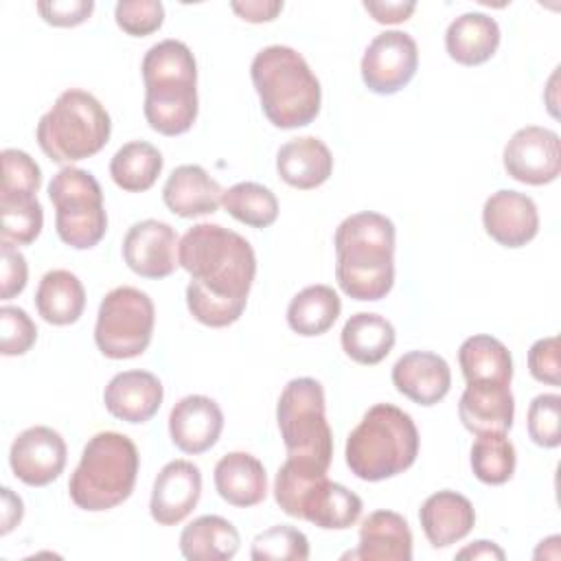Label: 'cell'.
I'll use <instances>...</instances> for the list:
<instances>
[{"instance_id": "cell-30", "label": "cell", "mask_w": 561, "mask_h": 561, "mask_svg": "<svg viewBox=\"0 0 561 561\" xmlns=\"http://www.w3.org/2000/svg\"><path fill=\"white\" fill-rule=\"evenodd\" d=\"M340 340L344 353L353 362L375 366L390 355L397 333L392 322L386 320L383 316L359 311L344 322Z\"/></svg>"}, {"instance_id": "cell-26", "label": "cell", "mask_w": 561, "mask_h": 561, "mask_svg": "<svg viewBox=\"0 0 561 561\" xmlns=\"http://www.w3.org/2000/svg\"><path fill=\"white\" fill-rule=\"evenodd\" d=\"M215 489L232 506H256L267 495L265 467L248 451H230L215 465Z\"/></svg>"}, {"instance_id": "cell-3", "label": "cell", "mask_w": 561, "mask_h": 561, "mask_svg": "<svg viewBox=\"0 0 561 561\" xmlns=\"http://www.w3.org/2000/svg\"><path fill=\"white\" fill-rule=\"evenodd\" d=\"M145 118L162 136L186 134L197 118V64L180 39H162L142 57Z\"/></svg>"}, {"instance_id": "cell-16", "label": "cell", "mask_w": 561, "mask_h": 561, "mask_svg": "<svg viewBox=\"0 0 561 561\" xmlns=\"http://www.w3.org/2000/svg\"><path fill=\"white\" fill-rule=\"evenodd\" d=\"M482 224L486 234L500 245L522 248L537 237L539 213L526 193L500 188L486 197Z\"/></svg>"}, {"instance_id": "cell-6", "label": "cell", "mask_w": 561, "mask_h": 561, "mask_svg": "<svg viewBox=\"0 0 561 561\" xmlns=\"http://www.w3.org/2000/svg\"><path fill=\"white\" fill-rule=\"evenodd\" d=\"M140 456L134 440L118 432L94 434L70 476V500L90 513L123 504L136 484Z\"/></svg>"}, {"instance_id": "cell-44", "label": "cell", "mask_w": 561, "mask_h": 561, "mask_svg": "<svg viewBox=\"0 0 561 561\" xmlns=\"http://www.w3.org/2000/svg\"><path fill=\"white\" fill-rule=\"evenodd\" d=\"M94 11L92 0H48V2H37V13L46 24L53 26H79L83 24Z\"/></svg>"}, {"instance_id": "cell-33", "label": "cell", "mask_w": 561, "mask_h": 561, "mask_svg": "<svg viewBox=\"0 0 561 561\" xmlns=\"http://www.w3.org/2000/svg\"><path fill=\"white\" fill-rule=\"evenodd\" d=\"M162 164V153L151 142L131 140L112 156L110 175L118 188L127 193H142L156 184Z\"/></svg>"}, {"instance_id": "cell-21", "label": "cell", "mask_w": 561, "mask_h": 561, "mask_svg": "<svg viewBox=\"0 0 561 561\" xmlns=\"http://www.w3.org/2000/svg\"><path fill=\"white\" fill-rule=\"evenodd\" d=\"M462 425L480 436L491 432L506 434L515 416V399L506 383H467L458 401Z\"/></svg>"}, {"instance_id": "cell-43", "label": "cell", "mask_w": 561, "mask_h": 561, "mask_svg": "<svg viewBox=\"0 0 561 561\" xmlns=\"http://www.w3.org/2000/svg\"><path fill=\"white\" fill-rule=\"evenodd\" d=\"M28 278V265L24 254L9 241L0 243V298L11 300L22 294Z\"/></svg>"}, {"instance_id": "cell-9", "label": "cell", "mask_w": 561, "mask_h": 561, "mask_svg": "<svg viewBox=\"0 0 561 561\" xmlns=\"http://www.w3.org/2000/svg\"><path fill=\"white\" fill-rule=\"evenodd\" d=\"M276 421L289 460L329 471L333 434L324 414V388L318 379H291L278 397Z\"/></svg>"}, {"instance_id": "cell-8", "label": "cell", "mask_w": 561, "mask_h": 561, "mask_svg": "<svg viewBox=\"0 0 561 561\" xmlns=\"http://www.w3.org/2000/svg\"><path fill=\"white\" fill-rule=\"evenodd\" d=\"M274 500L283 513L311 522L324 530L351 528L362 515V500L346 486L331 482L327 471L285 460L274 480Z\"/></svg>"}, {"instance_id": "cell-23", "label": "cell", "mask_w": 561, "mask_h": 561, "mask_svg": "<svg viewBox=\"0 0 561 561\" xmlns=\"http://www.w3.org/2000/svg\"><path fill=\"white\" fill-rule=\"evenodd\" d=\"M344 559L362 561H410L412 533L403 515L394 511H375L359 526V546Z\"/></svg>"}, {"instance_id": "cell-38", "label": "cell", "mask_w": 561, "mask_h": 561, "mask_svg": "<svg viewBox=\"0 0 561 561\" xmlns=\"http://www.w3.org/2000/svg\"><path fill=\"white\" fill-rule=\"evenodd\" d=\"M2 184L0 197H31L37 195L42 186L39 164L20 149L2 151Z\"/></svg>"}, {"instance_id": "cell-13", "label": "cell", "mask_w": 561, "mask_h": 561, "mask_svg": "<svg viewBox=\"0 0 561 561\" xmlns=\"http://www.w3.org/2000/svg\"><path fill=\"white\" fill-rule=\"evenodd\" d=\"M502 162L506 173L522 184H550L561 173L559 134L548 127L526 125L517 129L506 142Z\"/></svg>"}, {"instance_id": "cell-31", "label": "cell", "mask_w": 561, "mask_h": 561, "mask_svg": "<svg viewBox=\"0 0 561 561\" xmlns=\"http://www.w3.org/2000/svg\"><path fill=\"white\" fill-rule=\"evenodd\" d=\"M458 364L467 383H506L513 379L508 348L493 335H471L458 348Z\"/></svg>"}, {"instance_id": "cell-29", "label": "cell", "mask_w": 561, "mask_h": 561, "mask_svg": "<svg viewBox=\"0 0 561 561\" xmlns=\"http://www.w3.org/2000/svg\"><path fill=\"white\" fill-rule=\"evenodd\" d=\"M35 307L48 324H75L85 309L83 283L68 270H50L37 285Z\"/></svg>"}, {"instance_id": "cell-37", "label": "cell", "mask_w": 561, "mask_h": 561, "mask_svg": "<svg viewBox=\"0 0 561 561\" xmlns=\"http://www.w3.org/2000/svg\"><path fill=\"white\" fill-rule=\"evenodd\" d=\"M250 557L254 561H305L309 559V539L298 528L278 524L254 537Z\"/></svg>"}, {"instance_id": "cell-28", "label": "cell", "mask_w": 561, "mask_h": 561, "mask_svg": "<svg viewBox=\"0 0 561 561\" xmlns=\"http://www.w3.org/2000/svg\"><path fill=\"white\" fill-rule=\"evenodd\" d=\"M239 543V530L221 515H202L180 535V552L188 561H228Z\"/></svg>"}, {"instance_id": "cell-11", "label": "cell", "mask_w": 561, "mask_h": 561, "mask_svg": "<svg viewBox=\"0 0 561 561\" xmlns=\"http://www.w3.org/2000/svg\"><path fill=\"white\" fill-rule=\"evenodd\" d=\"M156 324L153 300L129 285L114 287L99 305L94 342L110 359H131L147 351Z\"/></svg>"}, {"instance_id": "cell-42", "label": "cell", "mask_w": 561, "mask_h": 561, "mask_svg": "<svg viewBox=\"0 0 561 561\" xmlns=\"http://www.w3.org/2000/svg\"><path fill=\"white\" fill-rule=\"evenodd\" d=\"M528 370L530 375L550 386L561 383V362H559V337H541L528 351Z\"/></svg>"}, {"instance_id": "cell-24", "label": "cell", "mask_w": 561, "mask_h": 561, "mask_svg": "<svg viewBox=\"0 0 561 561\" xmlns=\"http://www.w3.org/2000/svg\"><path fill=\"white\" fill-rule=\"evenodd\" d=\"M419 522L434 548H447L471 533L476 524V511L465 495L445 489L432 493L421 504Z\"/></svg>"}, {"instance_id": "cell-25", "label": "cell", "mask_w": 561, "mask_h": 561, "mask_svg": "<svg viewBox=\"0 0 561 561\" xmlns=\"http://www.w3.org/2000/svg\"><path fill=\"white\" fill-rule=\"evenodd\" d=\"M280 180L294 188L309 191L324 184L333 173V156L316 136L291 138L276 153Z\"/></svg>"}, {"instance_id": "cell-32", "label": "cell", "mask_w": 561, "mask_h": 561, "mask_svg": "<svg viewBox=\"0 0 561 561\" xmlns=\"http://www.w3.org/2000/svg\"><path fill=\"white\" fill-rule=\"evenodd\" d=\"M342 311L337 291L329 285H309L300 289L287 307V324L302 337L327 333Z\"/></svg>"}, {"instance_id": "cell-2", "label": "cell", "mask_w": 561, "mask_h": 561, "mask_svg": "<svg viewBox=\"0 0 561 561\" xmlns=\"http://www.w3.org/2000/svg\"><path fill=\"white\" fill-rule=\"evenodd\" d=\"M394 224L373 210L348 215L335 230V280L355 300H381L394 285Z\"/></svg>"}, {"instance_id": "cell-4", "label": "cell", "mask_w": 561, "mask_h": 561, "mask_svg": "<svg viewBox=\"0 0 561 561\" xmlns=\"http://www.w3.org/2000/svg\"><path fill=\"white\" fill-rule=\"evenodd\" d=\"M250 77L261 99V110L274 127L296 129L316 121L322 90L298 50L280 44L261 48L252 59Z\"/></svg>"}, {"instance_id": "cell-10", "label": "cell", "mask_w": 561, "mask_h": 561, "mask_svg": "<svg viewBox=\"0 0 561 561\" xmlns=\"http://www.w3.org/2000/svg\"><path fill=\"white\" fill-rule=\"evenodd\" d=\"M48 197L55 206L57 234L66 245L90 250L105 237L103 191L90 171L79 167L59 169L48 184Z\"/></svg>"}, {"instance_id": "cell-12", "label": "cell", "mask_w": 561, "mask_h": 561, "mask_svg": "<svg viewBox=\"0 0 561 561\" xmlns=\"http://www.w3.org/2000/svg\"><path fill=\"white\" fill-rule=\"evenodd\" d=\"M419 68V48L410 33L383 31L364 50L362 81L375 94L405 88Z\"/></svg>"}, {"instance_id": "cell-34", "label": "cell", "mask_w": 561, "mask_h": 561, "mask_svg": "<svg viewBox=\"0 0 561 561\" xmlns=\"http://www.w3.org/2000/svg\"><path fill=\"white\" fill-rule=\"evenodd\" d=\"M224 210L250 228H267L278 217L276 195L259 182H239L224 191Z\"/></svg>"}, {"instance_id": "cell-27", "label": "cell", "mask_w": 561, "mask_h": 561, "mask_svg": "<svg viewBox=\"0 0 561 561\" xmlns=\"http://www.w3.org/2000/svg\"><path fill=\"white\" fill-rule=\"evenodd\" d=\"M500 46V26L495 18L469 11L458 15L445 33L447 55L462 66H480L489 61Z\"/></svg>"}, {"instance_id": "cell-17", "label": "cell", "mask_w": 561, "mask_h": 561, "mask_svg": "<svg viewBox=\"0 0 561 561\" xmlns=\"http://www.w3.org/2000/svg\"><path fill=\"white\" fill-rule=\"evenodd\" d=\"M202 495V473L191 460H171L156 476L149 513L160 526L186 519Z\"/></svg>"}, {"instance_id": "cell-45", "label": "cell", "mask_w": 561, "mask_h": 561, "mask_svg": "<svg viewBox=\"0 0 561 561\" xmlns=\"http://www.w3.org/2000/svg\"><path fill=\"white\" fill-rule=\"evenodd\" d=\"M230 9L245 22L261 24V22H272L280 11L283 2L280 0H232Z\"/></svg>"}, {"instance_id": "cell-47", "label": "cell", "mask_w": 561, "mask_h": 561, "mask_svg": "<svg viewBox=\"0 0 561 561\" xmlns=\"http://www.w3.org/2000/svg\"><path fill=\"white\" fill-rule=\"evenodd\" d=\"M24 515L22 497L15 495L9 486H2V511H0V535H9Z\"/></svg>"}, {"instance_id": "cell-15", "label": "cell", "mask_w": 561, "mask_h": 561, "mask_svg": "<svg viewBox=\"0 0 561 561\" xmlns=\"http://www.w3.org/2000/svg\"><path fill=\"white\" fill-rule=\"evenodd\" d=\"M178 234L167 221H136L123 239V259L127 267L142 278H167L180 265Z\"/></svg>"}, {"instance_id": "cell-1", "label": "cell", "mask_w": 561, "mask_h": 561, "mask_svg": "<svg viewBox=\"0 0 561 561\" xmlns=\"http://www.w3.org/2000/svg\"><path fill=\"white\" fill-rule=\"evenodd\" d=\"M180 267L191 274L186 307L191 316L213 329L241 318L256 276L252 245L219 224H195L178 245Z\"/></svg>"}, {"instance_id": "cell-36", "label": "cell", "mask_w": 561, "mask_h": 561, "mask_svg": "<svg viewBox=\"0 0 561 561\" xmlns=\"http://www.w3.org/2000/svg\"><path fill=\"white\" fill-rule=\"evenodd\" d=\"M0 234L13 245L33 243L44 226V210L37 195L31 197H0Z\"/></svg>"}, {"instance_id": "cell-41", "label": "cell", "mask_w": 561, "mask_h": 561, "mask_svg": "<svg viewBox=\"0 0 561 561\" xmlns=\"http://www.w3.org/2000/svg\"><path fill=\"white\" fill-rule=\"evenodd\" d=\"M0 353L7 357L24 355L33 348L37 340V327L31 316L20 309L4 305L0 309Z\"/></svg>"}, {"instance_id": "cell-22", "label": "cell", "mask_w": 561, "mask_h": 561, "mask_svg": "<svg viewBox=\"0 0 561 561\" xmlns=\"http://www.w3.org/2000/svg\"><path fill=\"white\" fill-rule=\"evenodd\" d=\"M221 186L199 164H180L162 186L167 208L184 219L210 215L221 204Z\"/></svg>"}, {"instance_id": "cell-19", "label": "cell", "mask_w": 561, "mask_h": 561, "mask_svg": "<svg viewBox=\"0 0 561 561\" xmlns=\"http://www.w3.org/2000/svg\"><path fill=\"white\" fill-rule=\"evenodd\" d=\"M164 388L153 373L125 370L110 379L103 392L105 410L125 423H147L160 410Z\"/></svg>"}, {"instance_id": "cell-40", "label": "cell", "mask_w": 561, "mask_h": 561, "mask_svg": "<svg viewBox=\"0 0 561 561\" xmlns=\"http://www.w3.org/2000/svg\"><path fill=\"white\" fill-rule=\"evenodd\" d=\"M114 20L131 37L156 33L164 22V7L160 0H121L114 7Z\"/></svg>"}, {"instance_id": "cell-35", "label": "cell", "mask_w": 561, "mask_h": 561, "mask_svg": "<svg viewBox=\"0 0 561 561\" xmlns=\"http://www.w3.org/2000/svg\"><path fill=\"white\" fill-rule=\"evenodd\" d=\"M515 447L502 432L480 434L471 445L473 476L484 484H504L515 473Z\"/></svg>"}, {"instance_id": "cell-18", "label": "cell", "mask_w": 561, "mask_h": 561, "mask_svg": "<svg viewBox=\"0 0 561 561\" xmlns=\"http://www.w3.org/2000/svg\"><path fill=\"white\" fill-rule=\"evenodd\" d=\"M224 412L215 399L204 394L182 397L169 414L171 443L184 454H204L221 436Z\"/></svg>"}, {"instance_id": "cell-39", "label": "cell", "mask_w": 561, "mask_h": 561, "mask_svg": "<svg viewBox=\"0 0 561 561\" xmlns=\"http://www.w3.org/2000/svg\"><path fill=\"white\" fill-rule=\"evenodd\" d=\"M528 436L535 445L554 449L561 445V397L537 394L528 405Z\"/></svg>"}, {"instance_id": "cell-20", "label": "cell", "mask_w": 561, "mask_h": 561, "mask_svg": "<svg viewBox=\"0 0 561 561\" xmlns=\"http://www.w3.org/2000/svg\"><path fill=\"white\" fill-rule=\"evenodd\" d=\"M394 388L419 405L443 401L451 388L449 364L432 351H410L392 366Z\"/></svg>"}, {"instance_id": "cell-46", "label": "cell", "mask_w": 561, "mask_h": 561, "mask_svg": "<svg viewBox=\"0 0 561 561\" xmlns=\"http://www.w3.org/2000/svg\"><path fill=\"white\" fill-rule=\"evenodd\" d=\"M364 9L373 15L375 22L379 24H399V22H405L414 9H416V2H379V0H366L364 2Z\"/></svg>"}, {"instance_id": "cell-7", "label": "cell", "mask_w": 561, "mask_h": 561, "mask_svg": "<svg viewBox=\"0 0 561 561\" xmlns=\"http://www.w3.org/2000/svg\"><path fill=\"white\" fill-rule=\"evenodd\" d=\"M112 134V118L101 101L79 88L61 92L39 118L35 138L57 164H70L99 153Z\"/></svg>"}, {"instance_id": "cell-5", "label": "cell", "mask_w": 561, "mask_h": 561, "mask_svg": "<svg viewBox=\"0 0 561 561\" xmlns=\"http://www.w3.org/2000/svg\"><path fill=\"white\" fill-rule=\"evenodd\" d=\"M346 465L366 482H379L410 469L419 456V430L408 412L392 403L373 405L346 438Z\"/></svg>"}, {"instance_id": "cell-14", "label": "cell", "mask_w": 561, "mask_h": 561, "mask_svg": "<svg viewBox=\"0 0 561 561\" xmlns=\"http://www.w3.org/2000/svg\"><path fill=\"white\" fill-rule=\"evenodd\" d=\"M68 447L61 434L46 425H35L15 436L9 449L13 476L28 486H46L66 467Z\"/></svg>"}, {"instance_id": "cell-48", "label": "cell", "mask_w": 561, "mask_h": 561, "mask_svg": "<svg viewBox=\"0 0 561 561\" xmlns=\"http://www.w3.org/2000/svg\"><path fill=\"white\" fill-rule=\"evenodd\" d=\"M456 557L458 559H497V561H502L506 554L497 543L486 541V539H478L471 546L458 550Z\"/></svg>"}]
</instances>
